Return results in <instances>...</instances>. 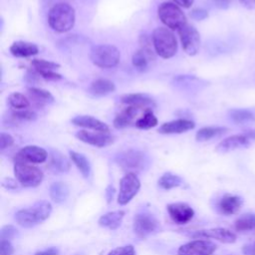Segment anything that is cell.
<instances>
[{
  "label": "cell",
  "mask_w": 255,
  "mask_h": 255,
  "mask_svg": "<svg viewBox=\"0 0 255 255\" xmlns=\"http://www.w3.org/2000/svg\"><path fill=\"white\" fill-rule=\"evenodd\" d=\"M76 22L75 9L68 3H57L51 7L48 14L50 27L58 33L70 31Z\"/></svg>",
  "instance_id": "cell-1"
},
{
  "label": "cell",
  "mask_w": 255,
  "mask_h": 255,
  "mask_svg": "<svg viewBox=\"0 0 255 255\" xmlns=\"http://www.w3.org/2000/svg\"><path fill=\"white\" fill-rule=\"evenodd\" d=\"M52 212V205L46 200L36 202L30 207L20 209L15 214L16 222L23 227H33L46 220Z\"/></svg>",
  "instance_id": "cell-2"
},
{
  "label": "cell",
  "mask_w": 255,
  "mask_h": 255,
  "mask_svg": "<svg viewBox=\"0 0 255 255\" xmlns=\"http://www.w3.org/2000/svg\"><path fill=\"white\" fill-rule=\"evenodd\" d=\"M155 53L162 59H169L177 52V41L172 31L166 27L155 28L151 35Z\"/></svg>",
  "instance_id": "cell-3"
},
{
  "label": "cell",
  "mask_w": 255,
  "mask_h": 255,
  "mask_svg": "<svg viewBox=\"0 0 255 255\" xmlns=\"http://www.w3.org/2000/svg\"><path fill=\"white\" fill-rule=\"evenodd\" d=\"M121 60L120 50L110 44L95 46L91 51V61L100 68L109 69L116 67Z\"/></svg>",
  "instance_id": "cell-4"
},
{
  "label": "cell",
  "mask_w": 255,
  "mask_h": 255,
  "mask_svg": "<svg viewBox=\"0 0 255 255\" xmlns=\"http://www.w3.org/2000/svg\"><path fill=\"white\" fill-rule=\"evenodd\" d=\"M157 14L159 20L170 30H178L187 23L184 13L173 2L161 3L158 6Z\"/></svg>",
  "instance_id": "cell-5"
},
{
  "label": "cell",
  "mask_w": 255,
  "mask_h": 255,
  "mask_svg": "<svg viewBox=\"0 0 255 255\" xmlns=\"http://www.w3.org/2000/svg\"><path fill=\"white\" fill-rule=\"evenodd\" d=\"M14 174L18 182L25 187L38 186L44 177L43 171L39 167L23 161H15Z\"/></svg>",
  "instance_id": "cell-6"
},
{
  "label": "cell",
  "mask_w": 255,
  "mask_h": 255,
  "mask_svg": "<svg viewBox=\"0 0 255 255\" xmlns=\"http://www.w3.org/2000/svg\"><path fill=\"white\" fill-rule=\"evenodd\" d=\"M177 31L183 51L189 56L196 55L200 48V35L196 28L186 23Z\"/></svg>",
  "instance_id": "cell-7"
},
{
  "label": "cell",
  "mask_w": 255,
  "mask_h": 255,
  "mask_svg": "<svg viewBox=\"0 0 255 255\" xmlns=\"http://www.w3.org/2000/svg\"><path fill=\"white\" fill-rule=\"evenodd\" d=\"M140 181L134 172H128L120 181V193L118 202L121 205L128 203L138 192Z\"/></svg>",
  "instance_id": "cell-8"
},
{
  "label": "cell",
  "mask_w": 255,
  "mask_h": 255,
  "mask_svg": "<svg viewBox=\"0 0 255 255\" xmlns=\"http://www.w3.org/2000/svg\"><path fill=\"white\" fill-rule=\"evenodd\" d=\"M158 228L159 222L150 213H138L133 218V231L140 238H144L154 233Z\"/></svg>",
  "instance_id": "cell-9"
},
{
  "label": "cell",
  "mask_w": 255,
  "mask_h": 255,
  "mask_svg": "<svg viewBox=\"0 0 255 255\" xmlns=\"http://www.w3.org/2000/svg\"><path fill=\"white\" fill-rule=\"evenodd\" d=\"M145 155L139 150L129 149L116 156L117 163L126 170H140L145 164Z\"/></svg>",
  "instance_id": "cell-10"
},
{
  "label": "cell",
  "mask_w": 255,
  "mask_h": 255,
  "mask_svg": "<svg viewBox=\"0 0 255 255\" xmlns=\"http://www.w3.org/2000/svg\"><path fill=\"white\" fill-rule=\"evenodd\" d=\"M216 248V244L209 240L197 239L181 245L177 250V255H211Z\"/></svg>",
  "instance_id": "cell-11"
},
{
  "label": "cell",
  "mask_w": 255,
  "mask_h": 255,
  "mask_svg": "<svg viewBox=\"0 0 255 255\" xmlns=\"http://www.w3.org/2000/svg\"><path fill=\"white\" fill-rule=\"evenodd\" d=\"M76 137L85 143L98 147H104L114 142L113 135L110 132L104 131H90L87 129H81L76 132Z\"/></svg>",
  "instance_id": "cell-12"
},
{
  "label": "cell",
  "mask_w": 255,
  "mask_h": 255,
  "mask_svg": "<svg viewBox=\"0 0 255 255\" xmlns=\"http://www.w3.org/2000/svg\"><path fill=\"white\" fill-rule=\"evenodd\" d=\"M47 151L37 145H26L22 147L15 155V161L28 163H42L47 159Z\"/></svg>",
  "instance_id": "cell-13"
},
{
  "label": "cell",
  "mask_w": 255,
  "mask_h": 255,
  "mask_svg": "<svg viewBox=\"0 0 255 255\" xmlns=\"http://www.w3.org/2000/svg\"><path fill=\"white\" fill-rule=\"evenodd\" d=\"M192 238H212L222 243H234L236 235L226 228H211L204 230H197L189 234Z\"/></svg>",
  "instance_id": "cell-14"
},
{
  "label": "cell",
  "mask_w": 255,
  "mask_h": 255,
  "mask_svg": "<svg viewBox=\"0 0 255 255\" xmlns=\"http://www.w3.org/2000/svg\"><path fill=\"white\" fill-rule=\"evenodd\" d=\"M170 218L177 224H185L194 216V210L186 203H170L166 207Z\"/></svg>",
  "instance_id": "cell-15"
},
{
  "label": "cell",
  "mask_w": 255,
  "mask_h": 255,
  "mask_svg": "<svg viewBox=\"0 0 255 255\" xmlns=\"http://www.w3.org/2000/svg\"><path fill=\"white\" fill-rule=\"evenodd\" d=\"M250 145V138L246 134H234L221 140L215 150L220 153L229 152L235 149L244 148Z\"/></svg>",
  "instance_id": "cell-16"
},
{
  "label": "cell",
  "mask_w": 255,
  "mask_h": 255,
  "mask_svg": "<svg viewBox=\"0 0 255 255\" xmlns=\"http://www.w3.org/2000/svg\"><path fill=\"white\" fill-rule=\"evenodd\" d=\"M194 127L195 124L192 121L186 119H178L162 124L158 128V132L163 134L182 133L190 129H193Z\"/></svg>",
  "instance_id": "cell-17"
},
{
  "label": "cell",
  "mask_w": 255,
  "mask_h": 255,
  "mask_svg": "<svg viewBox=\"0 0 255 255\" xmlns=\"http://www.w3.org/2000/svg\"><path fill=\"white\" fill-rule=\"evenodd\" d=\"M72 124H74L77 127H81L96 131L110 132V128L107 124L92 116H77L72 119Z\"/></svg>",
  "instance_id": "cell-18"
},
{
  "label": "cell",
  "mask_w": 255,
  "mask_h": 255,
  "mask_svg": "<svg viewBox=\"0 0 255 255\" xmlns=\"http://www.w3.org/2000/svg\"><path fill=\"white\" fill-rule=\"evenodd\" d=\"M122 103L126 104L127 106H130V107H134L137 109H144V110H148L150 109L152 106H154L153 100L151 98H149L146 95L143 94H127L124 95L121 99Z\"/></svg>",
  "instance_id": "cell-19"
},
{
  "label": "cell",
  "mask_w": 255,
  "mask_h": 255,
  "mask_svg": "<svg viewBox=\"0 0 255 255\" xmlns=\"http://www.w3.org/2000/svg\"><path fill=\"white\" fill-rule=\"evenodd\" d=\"M242 199L237 195L225 194L219 201L218 207L222 214L232 215L239 211L242 206Z\"/></svg>",
  "instance_id": "cell-20"
},
{
  "label": "cell",
  "mask_w": 255,
  "mask_h": 255,
  "mask_svg": "<svg viewBox=\"0 0 255 255\" xmlns=\"http://www.w3.org/2000/svg\"><path fill=\"white\" fill-rule=\"evenodd\" d=\"M10 52L15 57H31L37 55L39 48L36 44L26 41H16L10 46Z\"/></svg>",
  "instance_id": "cell-21"
},
{
  "label": "cell",
  "mask_w": 255,
  "mask_h": 255,
  "mask_svg": "<svg viewBox=\"0 0 255 255\" xmlns=\"http://www.w3.org/2000/svg\"><path fill=\"white\" fill-rule=\"evenodd\" d=\"M139 110L140 109L128 106L120 114L117 115L114 120V127L117 128H124L130 126L131 123L135 120Z\"/></svg>",
  "instance_id": "cell-22"
},
{
  "label": "cell",
  "mask_w": 255,
  "mask_h": 255,
  "mask_svg": "<svg viewBox=\"0 0 255 255\" xmlns=\"http://www.w3.org/2000/svg\"><path fill=\"white\" fill-rule=\"evenodd\" d=\"M124 216L125 211L123 210L112 211L101 216V218L99 219V224L109 229H117L121 225Z\"/></svg>",
  "instance_id": "cell-23"
},
{
  "label": "cell",
  "mask_w": 255,
  "mask_h": 255,
  "mask_svg": "<svg viewBox=\"0 0 255 255\" xmlns=\"http://www.w3.org/2000/svg\"><path fill=\"white\" fill-rule=\"evenodd\" d=\"M115 91V84L107 79H97L90 86V92L95 96H106Z\"/></svg>",
  "instance_id": "cell-24"
},
{
  "label": "cell",
  "mask_w": 255,
  "mask_h": 255,
  "mask_svg": "<svg viewBox=\"0 0 255 255\" xmlns=\"http://www.w3.org/2000/svg\"><path fill=\"white\" fill-rule=\"evenodd\" d=\"M28 94L29 97L33 100V102L39 106H44L54 102V97L52 96V94L49 91L41 88H29Z\"/></svg>",
  "instance_id": "cell-25"
},
{
  "label": "cell",
  "mask_w": 255,
  "mask_h": 255,
  "mask_svg": "<svg viewBox=\"0 0 255 255\" xmlns=\"http://www.w3.org/2000/svg\"><path fill=\"white\" fill-rule=\"evenodd\" d=\"M228 130V128L223 127H204L195 134V139L197 141H207L211 138L217 137L223 133H225Z\"/></svg>",
  "instance_id": "cell-26"
},
{
  "label": "cell",
  "mask_w": 255,
  "mask_h": 255,
  "mask_svg": "<svg viewBox=\"0 0 255 255\" xmlns=\"http://www.w3.org/2000/svg\"><path fill=\"white\" fill-rule=\"evenodd\" d=\"M70 157L80 172L83 174V176L86 178L89 177L91 174V165L88 158L84 154L74 150L70 151Z\"/></svg>",
  "instance_id": "cell-27"
},
{
  "label": "cell",
  "mask_w": 255,
  "mask_h": 255,
  "mask_svg": "<svg viewBox=\"0 0 255 255\" xmlns=\"http://www.w3.org/2000/svg\"><path fill=\"white\" fill-rule=\"evenodd\" d=\"M153 59H154V55L149 54L142 49H139L132 55L131 62L135 69L139 71H144L148 67L149 61Z\"/></svg>",
  "instance_id": "cell-28"
},
{
  "label": "cell",
  "mask_w": 255,
  "mask_h": 255,
  "mask_svg": "<svg viewBox=\"0 0 255 255\" xmlns=\"http://www.w3.org/2000/svg\"><path fill=\"white\" fill-rule=\"evenodd\" d=\"M69 195V188L64 182H54L50 186V196L56 203L64 202Z\"/></svg>",
  "instance_id": "cell-29"
},
{
  "label": "cell",
  "mask_w": 255,
  "mask_h": 255,
  "mask_svg": "<svg viewBox=\"0 0 255 255\" xmlns=\"http://www.w3.org/2000/svg\"><path fill=\"white\" fill-rule=\"evenodd\" d=\"M234 228L236 231L244 232L255 230V214L246 213L238 217L234 223Z\"/></svg>",
  "instance_id": "cell-30"
},
{
  "label": "cell",
  "mask_w": 255,
  "mask_h": 255,
  "mask_svg": "<svg viewBox=\"0 0 255 255\" xmlns=\"http://www.w3.org/2000/svg\"><path fill=\"white\" fill-rule=\"evenodd\" d=\"M135 127L141 129H148L151 128H154L157 125V119L156 117L153 115V113L151 112L150 109L145 110L143 112V114L141 115V117H139L136 121H135Z\"/></svg>",
  "instance_id": "cell-31"
},
{
  "label": "cell",
  "mask_w": 255,
  "mask_h": 255,
  "mask_svg": "<svg viewBox=\"0 0 255 255\" xmlns=\"http://www.w3.org/2000/svg\"><path fill=\"white\" fill-rule=\"evenodd\" d=\"M229 115H230L231 120L238 125L250 124V123L255 122V116L247 110H241V109L231 110Z\"/></svg>",
  "instance_id": "cell-32"
},
{
  "label": "cell",
  "mask_w": 255,
  "mask_h": 255,
  "mask_svg": "<svg viewBox=\"0 0 255 255\" xmlns=\"http://www.w3.org/2000/svg\"><path fill=\"white\" fill-rule=\"evenodd\" d=\"M182 184V178L171 172L163 173L158 179V185L163 189H171Z\"/></svg>",
  "instance_id": "cell-33"
},
{
  "label": "cell",
  "mask_w": 255,
  "mask_h": 255,
  "mask_svg": "<svg viewBox=\"0 0 255 255\" xmlns=\"http://www.w3.org/2000/svg\"><path fill=\"white\" fill-rule=\"evenodd\" d=\"M8 103L15 110H26L30 107L29 100L21 93H12L8 97Z\"/></svg>",
  "instance_id": "cell-34"
},
{
  "label": "cell",
  "mask_w": 255,
  "mask_h": 255,
  "mask_svg": "<svg viewBox=\"0 0 255 255\" xmlns=\"http://www.w3.org/2000/svg\"><path fill=\"white\" fill-rule=\"evenodd\" d=\"M32 65L37 72L43 71H56L60 68V65L55 62L43 60V59H35L32 61Z\"/></svg>",
  "instance_id": "cell-35"
},
{
  "label": "cell",
  "mask_w": 255,
  "mask_h": 255,
  "mask_svg": "<svg viewBox=\"0 0 255 255\" xmlns=\"http://www.w3.org/2000/svg\"><path fill=\"white\" fill-rule=\"evenodd\" d=\"M51 162H52V165L55 169H57L59 171H62V172L68 171L69 168H70V163L67 160V158L65 156H63L62 154L58 153V152L53 154Z\"/></svg>",
  "instance_id": "cell-36"
},
{
  "label": "cell",
  "mask_w": 255,
  "mask_h": 255,
  "mask_svg": "<svg viewBox=\"0 0 255 255\" xmlns=\"http://www.w3.org/2000/svg\"><path fill=\"white\" fill-rule=\"evenodd\" d=\"M13 117L19 120H24V121H35L37 116L34 112L26 109V110H16L13 112Z\"/></svg>",
  "instance_id": "cell-37"
},
{
  "label": "cell",
  "mask_w": 255,
  "mask_h": 255,
  "mask_svg": "<svg viewBox=\"0 0 255 255\" xmlns=\"http://www.w3.org/2000/svg\"><path fill=\"white\" fill-rule=\"evenodd\" d=\"M107 255H136L135 250L132 245H125L115 248L114 250L110 251Z\"/></svg>",
  "instance_id": "cell-38"
},
{
  "label": "cell",
  "mask_w": 255,
  "mask_h": 255,
  "mask_svg": "<svg viewBox=\"0 0 255 255\" xmlns=\"http://www.w3.org/2000/svg\"><path fill=\"white\" fill-rule=\"evenodd\" d=\"M17 234V229L12 226V225H5L2 227L1 232H0V237L1 239L4 240H11L12 238H14Z\"/></svg>",
  "instance_id": "cell-39"
},
{
  "label": "cell",
  "mask_w": 255,
  "mask_h": 255,
  "mask_svg": "<svg viewBox=\"0 0 255 255\" xmlns=\"http://www.w3.org/2000/svg\"><path fill=\"white\" fill-rule=\"evenodd\" d=\"M14 143V138L11 134L6 132H1L0 135V149L4 150L5 148L11 146Z\"/></svg>",
  "instance_id": "cell-40"
},
{
  "label": "cell",
  "mask_w": 255,
  "mask_h": 255,
  "mask_svg": "<svg viewBox=\"0 0 255 255\" xmlns=\"http://www.w3.org/2000/svg\"><path fill=\"white\" fill-rule=\"evenodd\" d=\"M14 252L13 246L9 240L1 239L0 241V254L1 255H12Z\"/></svg>",
  "instance_id": "cell-41"
},
{
  "label": "cell",
  "mask_w": 255,
  "mask_h": 255,
  "mask_svg": "<svg viewBox=\"0 0 255 255\" xmlns=\"http://www.w3.org/2000/svg\"><path fill=\"white\" fill-rule=\"evenodd\" d=\"M38 74L46 79V80H50V81H57L62 79V76L58 73H56V71H43V72H38Z\"/></svg>",
  "instance_id": "cell-42"
},
{
  "label": "cell",
  "mask_w": 255,
  "mask_h": 255,
  "mask_svg": "<svg viewBox=\"0 0 255 255\" xmlns=\"http://www.w3.org/2000/svg\"><path fill=\"white\" fill-rule=\"evenodd\" d=\"M208 16L207 12L203 9H195L192 11V17L197 20H202Z\"/></svg>",
  "instance_id": "cell-43"
},
{
  "label": "cell",
  "mask_w": 255,
  "mask_h": 255,
  "mask_svg": "<svg viewBox=\"0 0 255 255\" xmlns=\"http://www.w3.org/2000/svg\"><path fill=\"white\" fill-rule=\"evenodd\" d=\"M2 185H3L4 187H6L7 189H15V188L18 187L17 182H16L15 180L11 179V178H5L4 181H3V183H2Z\"/></svg>",
  "instance_id": "cell-44"
},
{
  "label": "cell",
  "mask_w": 255,
  "mask_h": 255,
  "mask_svg": "<svg viewBox=\"0 0 255 255\" xmlns=\"http://www.w3.org/2000/svg\"><path fill=\"white\" fill-rule=\"evenodd\" d=\"M244 255H255V244H246L242 247Z\"/></svg>",
  "instance_id": "cell-45"
},
{
  "label": "cell",
  "mask_w": 255,
  "mask_h": 255,
  "mask_svg": "<svg viewBox=\"0 0 255 255\" xmlns=\"http://www.w3.org/2000/svg\"><path fill=\"white\" fill-rule=\"evenodd\" d=\"M172 1H173V3L178 5L179 7H183V8L191 7V5L194 2V0H172Z\"/></svg>",
  "instance_id": "cell-46"
},
{
  "label": "cell",
  "mask_w": 255,
  "mask_h": 255,
  "mask_svg": "<svg viewBox=\"0 0 255 255\" xmlns=\"http://www.w3.org/2000/svg\"><path fill=\"white\" fill-rule=\"evenodd\" d=\"M58 250L56 248H49L47 250H44V251H40V252H37L35 255H58Z\"/></svg>",
  "instance_id": "cell-47"
},
{
  "label": "cell",
  "mask_w": 255,
  "mask_h": 255,
  "mask_svg": "<svg viewBox=\"0 0 255 255\" xmlns=\"http://www.w3.org/2000/svg\"><path fill=\"white\" fill-rule=\"evenodd\" d=\"M114 193H115V188H114L112 185L108 186L107 189H106V196H107V200H108L109 203L113 200Z\"/></svg>",
  "instance_id": "cell-48"
},
{
  "label": "cell",
  "mask_w": 255,
  "mask_h": 255,
  "mask_svg": "<svg viewBox=\"0 0 255 255\" xmlns=\"http://www.w3.org/2000/svg\"><path fill=\"white\" fill-rule=\"evenodd\" d=\"M240 2L248 9L255 8V0H240Z\"/></svg>",
  "instance_id": "cell-49"
}]
</instances>
